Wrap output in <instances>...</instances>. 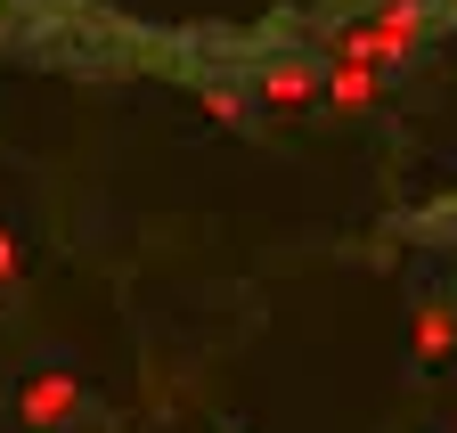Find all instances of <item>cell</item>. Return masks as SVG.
Masks as SVG:
<instances>
[{
    "label": "cell",
    "mask_w": 457,
    "mask_h": 433,
    "mask_svg": "<svg viewBox=\"0 0 457 433\" xmlns=\"http://www.w3.org/2000/svg\"><path fill=\"white\" fill-rule=\"evenodd\" d=\"M425 33H433V17H425V0H384L376 17H360V25H343L335 33V58L343 66H400L409 49H425Z\"/></svg>",
    "instance_id": "6da1fadb"
},
{
    "label": "cell",
    "mask_w": 457,
    "mask_h": 433,
    "mask_svg": "<svg viewBox=\"0 0 457 433\" xmlns=\"http://www.w3.org/2000/svg\"><path fill=\"white\" fill-rule=\"evenodd\" d=\"M449 336H457V311H449V303H433V311H425V336H417V360H441V352H449Z\"/></svg>",
    "instance_id": "5b68a950"
},
{
    "label": "cell",
    "mask_w": 457,
    "mask_h": 433,
    "mask_svg": "<svg viewBox=\"0 0 457 433\" xmlns=\"http://www.w3.org/2000/svg\"><path fill=\"white\" fill-rule=\"evenodd\" d=\"M311 98H327V82L303 74V66H270L262 74V106H270V115H295V106H311Z\"/></svg>",
    "instance_id": "3957f363"
},
{
    "label": "cell",
    "mask_w": 457,
    "mask_h": 433,
    "mask_svg": "<svg viewBox=\"0 0 457 433\" xmlns=\"http://www.w3.org/2000/svg\"><path fill=\"white\" fill-rule=\"evenodd\" d=\"M74 409H82V376H74V368H33L25 385H17V417H25L33 433L74 425Z\"/></svg>",
    "instance_id": "7a4b0ae2"
},
{
    "label": "cell",
    "mask_w": 457,
    "mask_h": 433,
    "mask_svg": "<svg viewBox=\"0 0 457 433\" xmlns=\"http://www.w3.org/2000/svg\"><path fill=\"white\" fill-rule=\"evenodd\" d=\"M17 279H25V246L0 229V287H17Z\"/></svg>",
    "instance_id": "8992f818"
},
{
    "label": "cell",
    "mask_w": 457,
    "mask_h": 433,
    "mask_svg": "<svg viewBox=\"0 0 457 433\" xmlns=\"http://www.w3.org/2000/svg\"><path fill=\"white\" fill-rule=\"evenodd\" d=\"M376 90H384L376 66H343V58H335V74H327V106H335V115H360V106H376Z\"/></svg>",
    "instance_id": "277c9868"
}]
</instances>
